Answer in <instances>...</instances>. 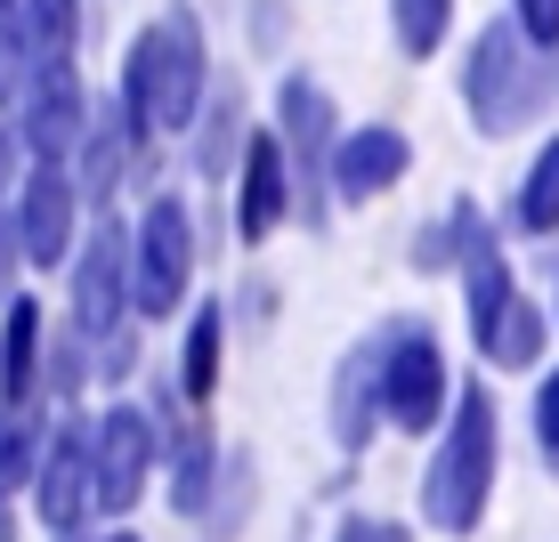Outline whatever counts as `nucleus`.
I'll return each instance as SVG.
<instances>
[{"label": "nucleus", "instance_id": "24", "mask_svg": "<svg viewBox=\"0 0 559 542\" xmlns=\"http://www.w3.org/2000/svg\"><path fill=\"white\" fill-rule=\"evenodd\" d=\"M16 9H25L33 73H41V65H73V41H82V0H16Z\"/></svg>", "mask_w": 559, "mask_h": 542}, {"label": "nucleus", "instance_id": "28", "mask_svg": "<svg viewBox=\"0 0 559 542\" xmlns=\"http://www.w3.org/2000/svg\"><path fill=\"white\" fill-rule=\"evenodd\" d=\"M333 542H414V527H397V518H373V510H349L333 527Z\"/></svg>", "mask_w": 559, "mask_h": 542}, {"label": "nucleus", "instance_id": "2", "mask_svg": "<svg viewBox=\"0 0 559 542\" xmlns=\"http://www.w3.org/2000/svg\"><path fill=\"white\" fill-rule=\"evenodd\" d=\"M211 98V57H203V16L187 9H163L154 25L130 41L122 57V82H114V106L146 130V138H170V130H195V113Z\"/></svg>", "mask_w": 559, "mask_h": 542}, {"label": "nucleus", "instance_id": "18", "mask_svg": "<svg viewBox=\"0 0 559 542\" xmlns=\"http://www.w3.org/2000/svg\"><path fill=\"white\" fill-rule=\"evenodd\" d=\"M219 461H227V445L211 437L203 421H195V430H179V437L163 445V470H170V510H179V518H203V510H211Z\"/></svg>", "mask_w": 559, "mask_h": 542}, {"label": "nucleus", "instance_id": "12", "mask_svg": "<svg viewBox=\"0 0 559 542\" xmlns=\"http://www.w3.org/2000/svg\"><path fill=\"white\" fill-rule=\"evenodd\" d=\"M284 219H300V195H293V162H284L276 130H252L236 162V236L243 243H267Z\"/></svg>", "mask_w": 559, "mask_h": 542}, {"label": "nucleus", "instance_id": "22", "mask_svg": "<svg viewBox=\"0 0 559 542\" xmlns=\"http://www.w3.org/2000/svg\"><path fill=\"white\" fill-rule=\"evenodd\" d=\"M511 227H519V236H535V243H551V236H559V130H551L544 146H535L527 179H519V195H511Z\"/></svg>", "mask_w": 559, "mask_h": 542}, {"label": "nucleus", "instance_id": "7", "mask_svg": "<svg viewBox=\"0 0 559 542\" xmlns=\"http://www.w3.org/2000/svg\"><path fill=\"white\" fill-rule=\"evenodd\" d=\"M163 470V430L146 405H106V421H90V510L130 518Z\"/></svg>", "mask_w": 559, "mask_h": 542}, {"label": "nucleus", "instance_id": "8", "mask_svg": "<svg viewBox=\"0 0 559 542\" xmlns=\"http://www.w3.org/2000/svg\"><path fill=\"white\" fill-rule=\"evenodd\" d=\"M66 308H73V333H82L90 348L139 324V300H130V227L114 219V210L82 236V251H73V267H66Z\"/></svg>", "mask_w": 559, "mask_h": 542}, {"label": "nucleus", "instance_id": "27", "mask_svg": "<svg viewBox=\"0 0 559 542\" xmlns=\"http://www.w3.org/2000/svg\"><path fill=\"white\" fill-rule=\"evenodd\" d=\"M535 445L559 470V364H544V381H535Z\"/></svg>", "mask_w": 559, "mask_h": 542}, {"label": "nucleus", "instance_id": "20", "mask_svg": "<svg viewBox=\"0 0 559 542\" xmlns=\"http://www.w3.org/2000/svg\"><path fill=\"white\" fill-rule=\"evenodd\" d=\"M544 357H551V308L519 292L511 316H503V333L487 340V364H495V373H544Z\"/></svg>", "mask_w": 559, "mask_h": 542}, {"label": "nucleus", "instance_id": "14", "mask_svg": "<svg viewBox=\"0 0 559 542\" xmlns=\"http://www.w3.org/2000/svg\"><path fill=\"white\" fill-rule=\"evenodd\" d=\"M41 357H49L41 300H9L0 308V413H41Z\"/></svg>", "mask_w": 559, "mask_h": 542}, {"label": "nucleus", "instance_id": "17", "mask_svg": "<svg viewBox=\"0 0 559 542\" xmlns=\"http://www.w3.org/2000/svg\"><path fill=\"white\" fill-rule=\"evenodd\" d=\"M511 300H519V284H511V251H503V236H478V243H471V260H462V308H471V340H478V357H487V340L503 333Z\"/></svg>", "mask_w": 559, "mask_h": 542}, {"label": "nucleus", "instance_id": "5", "mask_svg": "<svg viewBox=\"0 0 559 542\" xmlns=\"http://www.w3.org/2000/svg\"><path fill=\"white\" fill-rule=\"evenodd\" d=\"M195 210L187 195H170V186H154L146 210L130 219V300H139V324H170L195 292Z\"/></svg>", "mask_w": 559, "mask_h": 542}, {"label": "nucleus", "instance_id": "21", "mask_svg": "<svg viewBox=\"0 0 559 542\" xmlns=\"http://www.w3.org/2000/svg\"><path fill=\"white\" fill-rule=\"evenodd\" d=\"M252 494H260V461L236 445V454L219 461V486H211V510L195 518V527H203V542H236L243 527H252Z\"/></svg>", "mask_w": 559, "mask_h": 542}, {"label": "nucleus", "instance_id": "30", "mask_svg": "<svg viewBox=\"0 0 559 542\" xmlns=\"http://www.w3.org/2000/svg\"><path fill=\"white\" fill-rule=\"evenodd\" d=\"M252 33L260 49H284V0H252Z\"/></svg>", "mask_w": 559, "mask_h": 542}, {"label": "nucleus", "instance_id": "4", "mask_svg": "<svg viewBox=\"0 0 559 542\" xmlns=\"http://www.w3.org/2000/svg\"><path fill=\"white\" fill-rule=\"evenodd\" d=\"M373 357H381V421L406 437H438L462 397L454 364H447V340L430 333L421 316H390L373 324Z\"/></svg>", "mask_w": 559, "mask_h": 542}, {"label": "nucleus", "instance_id": "1", "mask_svg": "<svg viewBox=\"0 0 559 542\" xmlns=\"http://www.w3.org/2000/svg\"><path fill=\"white\" fill-rule=\"evenodd\" d=\"M495 478H503V413H495V381H462L447 430L430 437V461H421V518L430 534H478L487 527Z\"/></svg>", "mask_w": 559, "mask_h": 542}, {"label": "nucleus", "instance_id": "9", "mask_svg": "<svg viewBox=\"0 0 559 542\" xmlns=\"http://www.w3.org/2000/svg\"><path fill=\"white\" fill-rule=\"evenodd\" d=\"M9 210H16V236H25V267H73V251H82V186H73L66 162H25Z\"/></svg>", "mask_w": 559, "mask_h": 542}, {"label": "nucleus", "instance_id": "19", "mask_svg": "<svg viewBox=\"0 0 559 542\" xmlns=\"http://www.w3.org/2000/svg\"><path fill=\"white\" fill-rule=\"evenodd\" d=\"M219 348H227V300H195V316H187V333H179V364H170V381H179L187 405H203L219 389Z\"/></svg>", "mask_w": 559, "mask_h": 542}, {"label": "nucleus", "instance_id": "31", "mask_svg": "<svg viewBox=\"0 0 559 542\" xmlns=\"http://www.w3.org/2000/svg\"><path fill=\"white\" fill-rule=\"evenodd\" d=\"M276 316V292H267V284H252V292H243V324H267Z\"/></svg>", "mask_w": 559, "mask_h": 542}, {"label": "nucleus", "instance_id": "29", "mask_svg": "<svg viewBox=\"0 0 559 542\" xmlns=\"http://www.w3.org/2000/svg\"><path fill=\"white\" fill-rule=\"evenodd\" d=\"M16 267H25V236H16V210L0 203V308L16 300Z\"/></svg>", "mask_w": 559, "mask_h": 542}, {"label": "nucleus", "instance_id": "16", "mask_svg": "<svg viewBox=\"0 0 559 542\" xmlns=\"http://www.w3.org/2000/svg\"><path fill=\"white\" fill-rule=\"evenodd\" d=\"M243 146H252V106H243L236 82H211V98L187 130V154H195V179H236Z\"/></svg>", "mask_w": 559, "mask_h": 542}, {"label": "nucleus", "instance_id": "15", "mask_svg": "<svg viewBox=\"0 0 559 542\" xmlns=\"http://www.w3.org/2000/svg\"><path fill=\"white\" fill-rule=\"evenodd\" d=\"M373 430H381V357H373V333H365L333 364V445L341 454H365Z\"/></svg>", "mask_w": 559, "mask_h": 542}, {"label": "nucleus", "instance_id": "3", "mask_svg": "<svg viewBox=\"0 0 559 542\" xmlns=\"http://www.w3.org/2000/svg\"><path fill=\"white\" fill-rule=\"evenodd\" d=\"M462 106H471L478 138H519V130H535L559 106V57L527 49L511 33V16H495L462 49Z\"/></svg>", "mask_w": 559, "mask_h": 542}, {"label": "nucleus", "instance_id": "23", "mask_svg": "<svg viewBox=\"0 0 559 542\" xmlns=\"http://www.w3.org/2000/svg\"><path fill=\"white\" fill-rule=\"evenodd\" d=\"M41 437H49V413H0V502H25L33 494Z\"/></svg>", "mask_w": 559, "mask_h": 542}, {"label": "nucleus", "instance_id": "6", "mask_svg": "<svg viewBox=\"0 0 559 542\" xmlns=\"http://www.w3.org/2000/svg\"><path fill=\"white\" fill-rule=\"evenodd\" d=\"M276 146H284V162H293L300 227H324V219H333V146H341V122H333V98H324L317 73H284V82H276Z\"/></svg>", "mask_w": 559, "mask_h": 542}, {"label": "nucleus", "instance_id": "33", "mask_svg": "<svg viewBox=\"0 0 559 542\" xmlns=\"http://www.w3.org/2000/svg\"><path fill=\"white\" fill-rule=\"evenodd\" d=\"M551 333H559V300H551Z\"/></svg>", "mask_w": 559, "mask_h": 542}, {"label": "nucleus", "instance_id": "13", "mask_svg": "<svg viewBox=\"0 0 559 542\" xmlns=\"http://www.w3.org/2000/svg\"><path fill=\"white\" fill-rule=\"evenodd\" d=\"M406 170H414V138L397 122L341 130V146H333V203H373V195H390Z\"/></svg>", "mask_w": 559, "mask_h": 542}, {"label": "nucleus", "instance_id": "32", "mask_svg": "<svg viewBox=\"0 0 559 542\" xmlns=\"http://www.w3.org/2000/svg\"><path fill=\"white\" fill-rule=\"evenodd\" d=\"M98 542H139V534H130V527H114V534H98Z\"/></svg>", "mask_w": 559, "mask_h": 542}, {"label": "nucleus", "instance_id": "26", "mask_svg": "<svg viewBox=\"0 0 559 542\" xmlns=\"http://www.w3.org/2000/svg\"><path fill=\"white\" fill-rule=\"evenodd\" d=\"M511 33H519V41H527V49H544V57H559V0H511Z\"/></svg>", "mask_w": 559, "mask_h": 542}, {"label": "nucleus", "instance_id": "25", "mask_svg": "<svg viewBox=\"0 0 559 542\" xmlns=\"http://www.w3.org/2000/svg\"><path fill=\"white\" fill-rule=\"evenodd\" d=\"M390 33L406 57H438L454 33V0H390Z\"/></svg>", "mask_w": 559, "mask_h": 542}, {"label": "nucleus", "instance_id": "11", "mask_svg": "<svg viewBox=\"0 0 559 542\" xmlns=\"http://www.w3.org/2000/svg\"><path fill=\"white\" fill-rule=\"evenodd\" d=\"M25 510L41 518V534H49V542L82 534L90 518H98V510H90V421H49V437H41V470H33Z\"/></svg>", "mask_w": 559, "mask_h": 542}, {"label": "nucleus", "instance_id": "10", "mask_svg": "<svg viewBox=\"0 0 559 542\" xmlns=\"http://www.w3.org/2000/svg\"><path fill=\"white\" fill-rule=\"evenodd\" d=\"M9 122H16V146H25L33 162H73L82 138H90V122H98V106H90V89H82L73 65H41Z\"/></svg>", "mask_w": 559, "mask_h": 542}]
</instances>
